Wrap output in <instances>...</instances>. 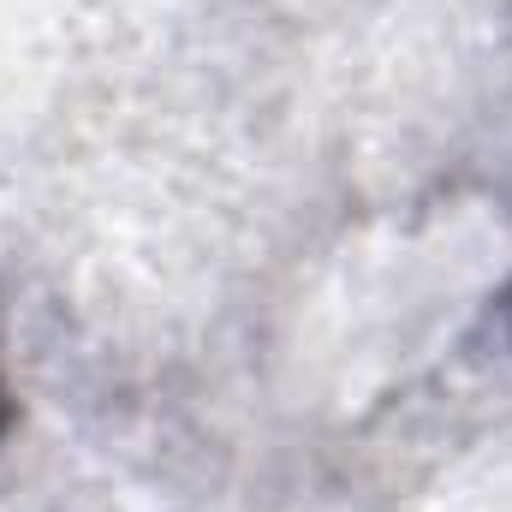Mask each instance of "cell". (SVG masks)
Masks as SVG:
<instances>
[{
	"instance_id": "cell-1",
	"label": "cell",
	"mask_w": 512,
	"mask_h": 512,
	"mask_svg": "<svg viewBox=\"0 0 512 512\" xmlns=\"http://www.w3.org/2000/svg\"><path fill=\"white\" fill-rule=\"evenodd\" d=\"M6 429H12V393H6V376H0V441H6Z\"/></svg>"
}]
</instances>
